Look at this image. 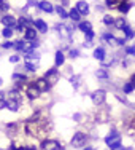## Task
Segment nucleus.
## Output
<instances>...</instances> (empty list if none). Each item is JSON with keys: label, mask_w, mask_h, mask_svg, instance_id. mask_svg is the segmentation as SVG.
I'll return each mask as SVG.
<instances>
[{"label": "nucleus", "mask_w": 135, "mask_h": 150, "mask_svg": "<svg viewBox=\"0 0 135 150\" xmlns=\"http://www.w3.org/2000/svg\"><path fill=\"white\" fill-rule=\"evenodd\" d=\"M97 77L99 78H106V77H108V72H106L105 69H99L97 70Z\"/></svg>", "instance_id": "obj_28"}, {"label": "nucleus", "mask_w": 135, "mask_h": 150, "mask_svg": "<svg viewBox=\"0 0 135 150\" xmlns=\"http://www.w3.org/2000/svg\"><path fill=\"white\" fill-rule=\"evenodd\" d=\"M24 45H26V42H16V43H15V48L19 50V51H22V50H24Z\"/></svg>", "instance_id": "obj_30"}, {"label": "nucleus", "mask_w": 135, "mask_h": 150, "mask_svg": "<svg viewBox=\"0 0 135 150\" xmlns=\"http://www.w3.org/2000/svg\"><path fill=\"white\" fill-rule=\"evenodd\" d=\"M35 27L38 29V32H46L48 30V26L45 24L43 19H35Z\"/></svg>", "instance_id": "obj_15"}, {"label": "nucleus", "mask_w": 135, "mask_h": 150, "mask_svg": "<svg viewBox=\"0 0 135 150\" xmlns=\"http://www.w3.org/2000/svg\"><path fill=\"white\" fill-rule=\"evenodd\" d=\"M38 6H40V10H41V11H45V13H52V11H54V6H52L49 2H46V0L40 2V3H38Z\"/></svg>", "instance_id": "obj_10"}, {"label": "nucleus", "mask_w": 135, "mask_h": 150, "mask_svg": "<svg viewBox=\"0 0 135 150\" xmlns=\"http://www.w3.org/2000/svg\"><path fill=\"white\" fill-rule=\"evenodd\" d=\"M86 139H87V136L84 133H76L72 139V147H75V149L83 147V145L86 144Z\"/></svg>", "instance_id": "obj_2"}, {"label": "nucleus", "mask_w": 135, "mask_h": 150, "mask_svg": "<svg viewBox=\"0 0 135 150\" xmlns=\"http://www.w3.org/2000/svg\"><path fill=\"white\" fill-rule=\"evenodd\" d=\"M8 99H13V101H19V91L13 90L8 93Z\"/></svg>", "instance_id": "obj_24"}, {"label": "nucleus", "mask_w": 135, "mask_h": 150, "mask_svg": "<svg viewBox=\"0 0 135 150\" xmlns=\"http://www.w3.org/2000/svg\"><path fill=\"white\" fill-rule=\"evenodd\" d=\"M11 150H24V147H17L16 144H11Z\"/></svg>", "instance_id": "obj_36"}, {"label": "nucleus", "mask_w": 135, "mask_h": 150, "mask_svg": "<svg viewBox=\"0 0 135 150\" xmlns=\"http://www.w3.org/2000/svg\"><path fill=\"white\" fill-rule=\"evenodd\" d=\"M126 53H127V54H135V45H134V46H129V48H126Z\"/></svg>", "instance_id": "obj_32"}, {"label": "nucleus", "mask_w": 135, "mask_h": 150, "mask_svg": "<svg viewBox=\"0 0 135 150\" xmlns=\"http://www.w3.org/2000/svg\"><path fill=\"white\" fill-rule=\"evenodd\" d=\"M94 58L99 59V61H104L106 56H105V50L104 48H95L94 50Z\"/></svg>", "instance_id": "obj_13"}, {"label": "nucleus", "mask_w": 135, "mask_h": 150, "mask_svg": "<svg viewBox=\"0 0 135 150\" xmlns=\"http://www.w3.org/2000/svg\"><path fill=\"white\" fill-rule=\"evenodd\" d=\"M86 37H87V40H91V38L94 37V30H92V29L87 30V32H86Z\"/></svg>", "instance_id": "obj_34"}, {"label": "nucleus", "mask_w": 135, "mask_h": 150, "mask_svg": "<svg viewBox=\"0 0 135 150\" xmlns=\"http://www.w3.org/2000/svg\"><path fill=\"white\" fill-rule=\"evenodd\" d=\"M115 26L118 27V29L122 30L124 27H126V19H124V18H118V19L115 21Z\"/></svg>", "instance_id": "obj_20"}, {"label": "nucleus", "mask_w": 135, "mask_h": 150, "mask_svg": "<svg viewBox=\"0 0 135 150\" xmlns=\"http://www.w3.org/2000/svg\"><path fill=\"white\" fill-rule=\"evenodd\" d=\"M115 18L113 16H110V15H105L104 16V24H106V26H111V24H115Z\"/></svg>", "instance_id": "obj_23"}, {"label": "nucleus", "mask_w": 135, "mask_h": 150, "mask_svg": "<svg viewBox=\"0 0 135 150\" xmlns=\"http://www.w3.org/2000/svg\"><path fill=\"white\" fill-rule=\"evenodd\" d=\"M111 62H113V58H106V59L102 61V64H104V66H108V64H111Z\"/></svg>", "instance_id": "obj_33"}, {"label": "nucleus", "mask_w": 135, "mask_h": 150, "mask_svg": "<svg viewBox=\"0 0 135 150\" xmlns=\"http://www.w3.org/2000/svg\"><path fill=\"white\" fill-rule=\"evenodd\" d=\"M34 85L38 88V91H40V93L48 91V90H49V86H51V85L48 83V80H46V78H38L37 81H34Z\"/></svg>", "instance_id": "obj_6"}, {"label": "nucleus", "mask_w": 135, "mask_h": 150, "mask_svg": "<svg viewBox=\"0 0 135 150\" xmlns=\"http://www.w3.org/2000/svg\"><path fill=\"white\" fill-rule=\"evenodd\" d=\"M104 40L108 42L110 45H122L124 43V40H118V38H115L113 35H108V34L104 35Z\"/></svg>", "instance_id": "obj_12"}, {"label": "nucleus", "mask_w": 135, "mask_h": 150, "mask_svg": "<svg viewBox=\"0 0 135 150\" xmlns=\"http://www.w3.org/2000/svg\"><path fill=\"white\" fill-rule=\"evenodd\" d=\"M78 27H80V30H83L84 34H86L87 30H91V23H87V21H83V23L78 24Z\"/></svg>", "instance_id": "obj_19"}, {"label": "nucleus", "mask_w": 135, "mask_h": 150, "mask_svg": "<svg viewBox=\"0 0 135 150\" xmlns=\"http://www.w3.org/2000/svg\"><path fill=\"white\" fill-rule=\"evenodd\" d=\"M56 11L59 13V16L60 18H64V19H65V18H69V13L65 11V10L62 8V6H56Z\"/></svg>", "instance_id": "obj_25"}, {"label": "nucleus", "mask_w": 135, "mask_h": 150, "mask_svg": "<svg viewBox=\"0 0 135 150\" xmlns=\"http://www.w3.org/2000/svg\"><path fill=\"white\" fill-rule=\"evenodd\" d=\"M69 16L72 18L73 21H80V16H81V15H80V11H78L76 8H72V11L69 13Z\"/></svg>", "instance_id": "obj_21"}, {"label": "nucleus", "mask_w": 135, "mask_h": 150, "mask_svg": "<svg viewBox=\"0 0 135 150\" xmlns=\"http://www.w3.org/2000/svg\"><path fill=\"white\" fill-rule=\"evenodd\" d=\"M13 45L15 43H11V42H5V43H3V48H11Z\"/></svg>", "instance_id": "obj_35"}, {"label": "nucleus", "mask_w": 135, "mask_h": 150, "mask_svg": "<svg viewBox=\"0 0 135 150\" xmlns=\"http://www.w3.org/2000/svg\"><path fill=\"white\" fill-rule=\"evenodd\" d=\"M26 80H27V78L24 77L22 74H15V75H13V81H16L17 85H22V81H26Z\"/></svg>", "instance_id": "obj_18"}, {"label": "nucleus", "mask_w": 135, "mask_h": 150, "mask_svg": "<svg viewBox=\"0 0 135 150\" xmlns=\"http://www.w3.org/2000/svg\"><path fill=\"white\" fill-rule=\"evenodd\" d=\"M41 149L43 150H64L62 145L57 141H52V139H48V141L41 142Z\"/></svg>", "instance_id": "obj_3"}, {"label": "nucleus", "mask_w": 135, "mask_h": 150, "mask_svg": "<svg viewBox=\"0 0 135 150\" xmlns=\"http://www.w3.org/2000/svg\"><path fill=\"white\" fill-rule=\"evenodd\" d=\"M2 6H3V0H0V10H2Z\"/></svg>", "instance_id": "obj_42"}, {"label": "nucleus", "mask_w": 135, "mask_h": 150, "mask_svg": "<svg viewBox=\"0 0 135 150\" xmlns=\"http://www.w3.org/2000/svg\"><path fill=\"white\" fill-rule=\"evenodd\" d=\"M121 2H122V0H105V3H106L108 8H118V6L121 5Z\"/></svg>", "instance_id": "obj_17"}, {"label": "nucleus", "mask_w": 135, "mask_h": 150, "mask_svg": "<svg viewBox=\"0 0 135 150\" xmlns=\"http://www.w3.org/2000/svg\"><path fill=\"white\" fill-rule=\"evenodd\" d=\"M122 30L126 32V38H132V37H134V30L130 29V27H127V26H126Z\"/></svg>", "instance_id": "obj_27"}, {"label": "nucleus", "mask_w": 135, "mask_h": 150, "mask_svg": "<svg viewBox=\"0 0 135 150\" xmlns=\"http://www.w3.org/2000/svg\"><path fill=\"white\" fill-rule=\"evenodd\" d=\"M83 150H94L92 147H86V149H83Z\"/></svg>", "instance_id": "obj_43"}, {"label": "nucleus", "mask_w": 135, "mask_h": 150, "mask_svg": "<svg viewBox=\"0 0 135 150\" xmlns=\"http://www.w3.org/2000/svg\"><path fill=\"white\" fill-rule=\"evenodd\" d=\"M10 61H11V62H17V61H19V56H11Z\"/></svg>", "instance_id": "obj_37"}, {"label": "nucleus", "mask_w": 135, "mask_h": 150, "mask_svg": "<svg viewBox=\"0 0 135 150\" xmlns=\"http://www.w3.org/2000/svg\"><path fill=\"white\" fill-rule=\"evenodd\" d=\"M46 80H48V83L49 85H54V83H57V80H59V72L56 69H49L48 72H46Z\"/></svg>", "instance_id": "obj_4"}, {"label": "nucleus", "mask_w": 135, "mask_h": 150, "mask_svg": "<svg viewBox=\"0 0 135 150\" xmlns=\"http://www.w3.org/2000/svg\"><path fill=\"white\" fill-rule=\"evenodd\" d=\"M2 85H3V80H2V78H0V86H2Z\"/></svg>", "instance_id": "obj_44"}, {"label": "nucleus", "mask_w": 135, "mask_h": 150, "mask_svg": "<svg viewBox=\"0 0 135 150\" xmlns=\"http://www.w3.org/2000/svg\"><path fill=\"white\" fill-rule=\"evenodd\" d=\"M132 90H134V85H132V83H126V86H124V91H126V93H130Z\"/></svg>", "instance_id": "obj_31"}, {"label": "nucleus", "mask_w": 135, "mask_h": 150, "mask_svg": "<svg viewBox=\"0 0 135 150\" xmlns=\"http://www.w3.org/2000/svg\"><path fill=\"white\" fill-rule=\"evenodd\" d=\"M130 83H132L134 88H135V75H132V78H130Z\"/></svg>", "instance_id": "obj_40"}, {"label": "nucleus", "mask_w": 135, "mask_h": 150, "mask_svg": "<svg viewBox=\"0 0 135 150\" xmlns=\"http://www.w3.org/2000/svg\"><path fill=\"white\" fill-rule=\"evenodd\" d=\"M75 8L80 11V15H87V13H89V5H87V2H83V0L76 3Z\"/></svg>", "instance_id": "obj_9"}, {"label": "nucleus", "mask_w": 135, "mask_h": 150, "mask_svg": "<svg viewBox=\"0 0 135 150\" xmlns=\"http://www.w3.org/2000/svg\"><path fill=\"white\" fill-rule=\"evenodd\" d=\"M5 107H6V109H10L11 112H16V110H17V101H13V99H6Z\"/></svg>", "instance_id": "obj_16"}, {"label": "nucleus", "mask_w": 135, "mask_h": 150, "mask_svg": "<svg viewBox=\"0 0 135 150\" xmlns=\"http://www.w3.org/2000/svg\"><path fill=\"white\" fill-rule=\"evenodd\" d=\"M35 37H37V30L34 27H27L26 29V40H35Z\"/></svg>", "instance_id": "obj_14"}, {"label": "nucleus", "mask_w": 135, "mask_h": 150, "mask_svg": "<svg viewBox=\"0 0 135 150\" xmlns=\"http://www.w3.org/2000/svg\"><path fill=\"white\" fill-rule=\"evenodd\" d=\"M105 96H106V93L104 90H97V91L92 93V101H94L95 104H104Z\"/></svg>", "instance_id": "obj_5"}, {"label": "nucleus", "mask_w": 135, "mask_h": 150, "mask_svg": "<svg viewBox=\"0 0 135 150\" xmlns=\"http://www.w3.org/2000/svg\"><path fill=\"white\" fill-rule=\"evenodd\" d=\"M130 6H132V2H129V0H122V2H121V5L118 6V10L122 13V15H126V13L130 10Z\"/></svg>", "instance_id": "obj_11"}, {"label": "nucleus", "mask_w": 135, "mask_h": 150, "mask_svg": "<svg viewBox=\"0 0 135 150\" xmlns=\"http://www.w3.org/2000/svg\"><path fill=\"white\" fill-rule=\"evenodd\" d=\"M24 150H37L35 145H27V147H24Z\"/></svg>", "instance_id": "obj_38"}, {"label": "nucleus", "mask_w": 135, "mask_h": 150, "mask_svg": "<svg viewBox=\"0 0 135 150\" xmlns=\"http://www.w3.org/2000/svg\"><path fill=\"white\" fill-rule=\"evenodd\" d=\"M113 150H124V147H121V145H119V147H116V149H113Z\"/></svg>", "instance_id": "obj_41"}, {"label": "nucleus", "mask_w": 135, "mask_h": 150, "mask_svg": "<svg viewBox=\"0 0 135 150\" xmlns=\"http://www.w3.org/2000/svg\"><path fill=\"white\" fill-rule=\"evenodd\" d=\"M105 144L108 145V147H111V149L119 147V145H121V136L118 133H113V134L106 136V137H105Z\"/></svg>", "instance_id": "obj_1"}, {"label": "nucleus", "mask_w": 135, "mask_h": 150, "mask_svg": "<svg viewBox=\"0 0 135 150\" xmlns=\"http://www.w3.org/2000/svg\"><path fill=\"white\" fill-rule=\"evenodd\" d=\"M26 94H27V98H29V99H37L38 96H40V91H38V88L35 86V85H32V86L27 88Z\"/></svg>", "instance_id": "obj_8"}, {"label": "nucleus", "mask_w": 135, "mask_h": 150, "mask_svg": "<svg viewBox=\"0 0 135 150\" xmlns=\"http://www.w3.org/2000/svg\"><path fill=\"white\" fill-rule=\"evenodd\" d=\"M64 61H65V58H64V54L60 51L56 53V66H62L64 64Z\"/></svg>", "instance_id": "obj_22"}, {"label": "nucleus", "mask_w": 135, "mask_h": 150, "mask_svg": "<svg viewBox=\"0 0 135 150\" xmlns=\"http://www.w3.org/2000/svg\"><path fill=\"white\" fill-rule=\"evenodd\" d=\"M2 23L5 24V27H16L17 26V21H16V18L15 16H11V15H5L2 18Z\"/></svg>", "instance_id": "obj_7"}, {"label": "nucleus", "mask_w": 135, "mask_h": 150, "mask_svg": "<svg viewBox=\"0 0 135 150\" xmlns=\"http://www.w3.org/2000/svg\"><path fill=\"white\" fill-rule=\"evenodd\" d=\"M0 23H2V19H0Z\"/></svg>", "instance_id": "obj_45"}, {"label": "nucleus", "mask_w": 135, "mask_h": 150, "mask_svg": "<svg viewBox=\"0 0 135 150\" xmlns=\"http://www.w3.org/2000/svg\"><path fill=\"white\" fill-rule=\"evenodd\" d=\"M2 34H3V37H5V38H10L13 35V29H11V27H5Z\"/></svg>", "instance_id": "obj_26"}, {"label": "nucleus", "mask_w": 135, "mask_h": 150, "mask_svg": "<svg viewBox=\"0 0 135 150\" xmlns=\"http://www.w3.org/2000/svg\"><path fill=\"white\" fill-rule=\"evenodd\" d=\"M70 56H72V58H73V56H78V51H76V50H72V51H70Z\"/></svg>", "instance_id": "obj_39"}, {"label": "nucleus", "mask_w": 135, "mask_h": 150, "mask_svg": "<svg viewBox=\"0 0 135 150\" xmlns=\"http://www.w3.org/2000/svg\"><path fill=\"white\" fill-rule=\"evenodd\" d=\"M26 69L29 70V72H37V64H29V62H26Z\"/></svg>", "instance_id": "obj_29"}]
</instances>
